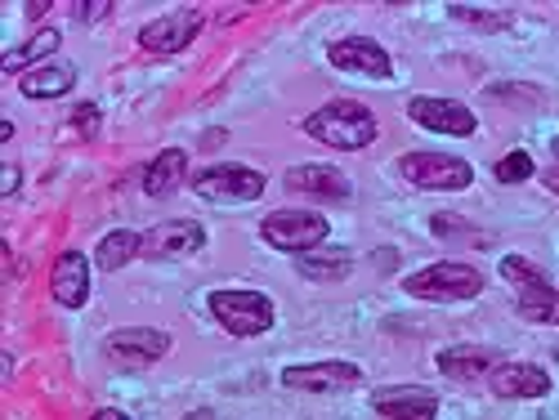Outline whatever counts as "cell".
Segmentation results:
<instances>
[{
	"instance_id": "8fae6325",
	"label": "cell",
	"mask_w": 559,
	"mask_h": 420,
	"mask_svg": "<svg viewBox=\"0 0 559 420\" xmlns=\"http://www.w3.org/2000/svg\"><path fill=\"white\" fill-rule=\"evenodd\" d=\"M328 63H332V68H341V72L377 76V81H390V76H394V59L385 55V45L367 40V36H345V40H332Z\"/></svg>"
},
{
	"instance_id": "484cf974",
	"label": "cell",
	"mask_w": 559,
	"mask_h": 420,
	"mask_svg": "<svg viewBox=\"0 0 559 420\" xmlns=\"http://www.w3.org/2000/svg\"><path fill=\"white\" fill-rule=\"evenodd\" d=\"M72 130H76L81 139H95V134H99V108H95V104H76V108H72Z\"/></svg>"
},
{
	"instance_id": "5b68a950",
	"label": "cell",
	"mask_w": 559,
	"mask_h": 420,
	"mask_svg": "<svg viewBox=\"0 0 559 420\" xmlns=\"http://www.w3.org/2000/svg\"><path fill=\"white\" fill-rule=\"evenodd\" d=\"M399 175L416 189H430V193H461L475 183L471 161L448 157V153H403L399 157Z\"/></svg>"
},
{
	"instance_id": "277c9868",
	"label": "cell",
	"mask_w": 559,
	"mask_h": 420,
	"mask_svg": "<svg viewBox=\"0 0 559 420\" xmlns=\"http://www.w3.org/2000/svg\"><path fill=\"white\" fill-rule=\"evenodd\" d=\"M206 309L215 313V322L228 336H264L277 317V309L264 291H211Z\"/></svg>"
},
{
	"instance_id": "d4e9b609",
	"label": "cell",
	"mask_w": 559,
	"mask_h": 420,
	"mask_svg": "<svg viewBox=\"0 0 559 420\" xmlns=\"http://www.w3.org/2000/svg\"><path fill=\"white\" fill-rule=\"evenodd\" d=\"M533 157L528 153H506L497 166H492V175H497V183H524V179H533Z\"/></svg>"
},
{
	"instance_id": "ac0fdd59",
	"label": "cell",
	"mask_w": 559,
	"mask_h": 420,
	"mask_svg": "<svg viewBox=\"0 0 559 420\" xmlns=\"http://www.w3.org/2000/svg\"><path fill=\"white\" fill-rule=\"evenodd\" d=\"M287 189L292 193H309V197H328V202H345L349 197V179L336 166H296L287 170Z\"/></svg>"
},
{
	"instance_id": "cb8c5ba5",
	"label": "cell",
	"mask_w": 559,
	"mask_h": 420,
	"mask_svg": "<svg viewBox=\"0 0 559 420\" xmlns=\"http://www.w3.org/2000/svg\"><path fill=\"white\" fill-rule=\"evenodd\" d=\"M448 14L456 23H475L479 32H506L510 27V10H484V5H448Z\"/></svg>"
},
{
	"instance_id": "5bb4252c",
	"label": "cell",
	"mask_w": 559,
	"mask_h": 420,
	"mask_svg": "<svg viewBox=\"0 0 559 420\" xmlns=\"http://www.w3.org/2000/svg\"><path fill=\"white\" fill-rule=\"evenodd\" d=\"M206 247V228L198 219H166L144 232V255L148 260H175V255H193Z\"/></svg>"
},
{
	"instance_id": "7a4b0ae2",
	"label": "cell",
	"mask_w": 559,
	"mask_h": 420,
	"mask_svg": "<svg viewBox=\"0 0 559 420\" xmlns=\"http://www.w3.org/2000/svg\"><path fill=\"white\" fill-rule=\"evenodd\" d=\"M403 291L416 300H439V304L475 300L484 291V273L471 264H456V260H439V264H426L412 277H403Z\"/></svg>"
},
{
	"instance_id": "d6a6232c",
	"label": "cell",
	"mask_w": 559,
	"mask_h": 420,
	"mask_svg": "<svg viewBox=\"0 0 559 420\" xmlns=\"http://www.w3.org/2000/svg\"><path fill=\"white\" fill-rule=\"evenodd\" d=\"M555 358H559V349H555Z\"/></svg>"
},
{
	"instance_id": "3957f363",
	"label": "cell",
	"mask_w": 559,
	"mask_h": 420,
	"mask_svg": "<svg viewBox=\"0 0 559 420\" xmlns=\"http://www.w3.org/2000/svg\"><path fill=\"white\" fill-rule=\"evenodd\" d=\"M328 232H332V224L318 211H273L260 224V238L273 251H287V255H305V251L328 247Z\"/></svg>"
},
{
	"instance_id": "7c38bea8",
	"label": "cell",
	"mask_w": 559,
	"mask_h": 420,
	"mask_svg": "<svg viewBox=\"0 0 559 420\" xmlns=\"http://www.w3.org/2000/svg\"><path fill=\"white\" fill-rule=\"evenodd\" d=\"M283 385L287 389H305V394H328V389H349L362 385V367L358 362H305V367H287L283 371Z\"/></svg>"
},
{
	"instance_id": "ba28073f",
	"label": "cell",
	"mask_w": 559,
	"mask_h": 420,
	"mask_svg": "<svg viewBox=\"0 0 559 420\" xmlns=\"http://www.w3.org/2000/svg\"><path fill=\"white\" fill-rule=\"evenodd\" d=\"M206 27L202 10H175L148 27H139V50H148V55H179V50H189V45L198 40V32Z\"/></svg>"
},
{
	"instance_id": "9a60e30c",
	"label": "cell",
	"mask_w": 559,
	"mask_h": 420,
	"mask_svg": "<svg viewBox=\"0 0 559 420\" xmlns=\"http://www.w3.org/2000/svg\"><path fill=\"white\" fill-rule=\"evenodd\" d=\"M435 362H439V371L448 381H484V376H492L506 358L497 349H488V345H452Z\"/></svg>"
},
{
	"instance_id": "9c48e42d",
	"label": "cell",
	"mask_w": 559,
	"mask_h": 420,
	"mask_svg": "<svg viewBox=\"0 0 559 420\" xmlns=\"http://www.w3.org/2000/svg\"><path fill=\"white\" fill-rule=\"evenodd\" d=\"M104 353L117 367H153L170 353V336L153 332V326H126V332H112L104 340Z\"/></svg>"
},
{
	"instance_id": "83f0119b",
	"label": "cell",
	"mask_w": 559,
	"mask_h": 420,
	"mask_svg": "<svg viewBox=\"0 0 559 420\" xmlns=\"http://www.w3.org/2000/svg\"><path fill=\"white\" fill-rule=\"evenodd\" d=\"M45 14H50V0H32V5H27V19H32V23L45 19Z\"/></svg>"
},
{
	"instance_id": "52a82bcc",
	"label": "cell",
	"mask_w": 559,
	"mask_h": 420,
	"mask_svg": "<svg viewBox=\"0 0 559 420\" xmlns=\"http://www.w3.org/2000/svg\"><path fill=\"white\" fill-rule=\"evenodd\" d=\"M193 193L206 202H255L264 193V175L242 166V161H224V166H206L193 175Z\"/></svg>"
},
{
	"instance_id": "f546056e",
	"label": "cell",
	"mask_w": 559,
	"mask_h": 420,
	"mask_svg": "<svg viewBox=\"0 0 559 420\" xmlns=\"http://www.w3.org/2000/svg\"><path fill=\"white\" fill-rule=\"evenodd\" d=\"M542 183H546V189L559 197V170H546V175H542Z\"/></svg>"
},
{
	"instance_id": "e0dca14e",
	"label": "cell",
	"mask_w": 559,
	"mask_h": 420,
	"mask_svg": "<svg viewBox=\"0 0 559 420\" xmlns=\"http://www.w3.org/2000/svg\"><path fill=\"white\" fill-rule=\"evenodd\" d=\"M497 398H546L550 394V376L533 362H501L488 376Z\"/></svg>"
},
{
	"instance_id": "ffe728a7",
	"label": "cell",
	"mask_w": 559,
	"mask_h": 420,
	"mask_svg": "<svg viewBox=\"0 0 559 420\" xmlns=\"http://www.w3.org/2000/svg\"><path fill=\"white\" fill-rule=\"evenodd\" d=\"M296 268H300V277H313V283H341V277L354 273V251H345V247H318V251L296 255Z\"/></svg>"
},
{
	"instance_id": "4fadbf2b",
	"label": "cell",
	"mask_w": 559,
	"mask_h": 420,
	"mask_svg": "<svg viewBox=\"0 0 559 420\" xmlns=\"http://www.w3.org/2000/svg\"><path fill=\"white\" fill-rule=\"evenodd\" d=\"M381 420H435L439 416V394L426 385H394V389H377L371 394Z\"/></svg>"
},
{
	"instance_id": "8992f818",
	"label": "cell",
	"mask_w": 559,
	"mask_h": 420,
	"mask_svg": "<svg viewBox=\"0 0 559 420\" xmlns=\"http://www.w3.org/2000/svg\"><path fill=\"white\" fill-rule=\"evenodd\" d=\"M501 277L520 287V313L528 322H542V326H559V291L546 283V273L524 260V255H506L501 260Z\"/></svg>"
},
{
	"instance_id": "4316f807",
	"label": "cell",
	"mask_w": 559,
	"mask_h": 420,
	"mask_svg": "<svg viewBox=\"0 0 559 420\" xmlns=\"http://www.w3.org/2000/svg\"><path fill=\"white\" fill-rule=\"evenodd\" d=\"M72 14H76L81 23H104V19L112 14V5H108V0H95V5H72Z\"/></svg>"
},
{
	"instance_id": "6da1fadb",
	"label": "cell",
	"mask_w": 559,
	"mask_h": 420,
	"mask_svg": "<svg viewBox=\"0 0 559 420\" xmlns=\"http://www.w3.org/2000/svg\"><path fill=\"white\" fill-rule=\"evenodd\" d=\"M300 130L309 139H318V144H328V148L358 153V148H367L371 139H377V117H371V108H362L354 99H332V104H322L318 112H309L300 121Z\"/></svg>"
},
{
	"instance_id": "7402d4cb",
	"label": "cell",
	"mask_w": 559,
	"mask_h": 420,
	"mask_svg": "<svg viewBox=\"0 0 559 420\" xmlns=\"http://www.w3.org/2000/svg\"><path fill=\"white\" fill-rule=\"evenodd\" d=\"M183 170H189V153H183V148L157 153L153 166L144 170V193L148 197H166L170 189H179V183H183Z\"/></svg>"
},
{
	"instance_id": "603a6c76",
	"label": "cell",
	"mask_w": 559,
	"mask_h": 420,
	"mask_svg": "<svg viewBox=\"0 0 559 420\" xmlns=\"http://www.w3.org/2000/svg\"><path fill=\"white\" fill-rule=\"evenodd\" d=\"M134 255H144V232H130V228L108 232V238L99 242V251H95V260H99V268H104V273L126 268Z\"/></svg>"
},
{
	"instance_id": "d6986e66",
	"label": "cell",
	"mask_w": 559,
	"mask_h": 420,
	"mask_svg": "<svg viewBox=\"0 0 559 420\" xmlns=\"http://www.w3.org/2000/svg\"><path fill=\"white\" fill-rule=\"evenodd\" d=\"M59 45H63V32L45 27V32L27 36L23 45H14V50H5V59H0V72H5V76H27V68H45L40 59H50Z\"/></svg>"
},
{
	"instance_id": "30bf717a",
	"label": "cell",
	"mask_w": 559,
	"mask_h": 420,
	"mask_svg": "<svg viewBox=\"0 0 559 420\" xmlns=\"http://www.w3.org/2000/svg\"><path fill=\"white\" fill-rule=\"evenodd\" d=\"M407 117H412L416 125H426V130H435V134H452V139H471V134L479 130L475 112L465 108V104H456V99L416 95V99L407 104Z\"/></svg>"
},
{
	"instance_id": "4dcf8cb0",
	"label": "cell",
	"mask_w": 559,
	"mask_h": 420,
	"mask_svg": "<svg viewBox=\"0 0 559 420\" xmlns=\"http://www.w3.org/2000/svg\"><path fill=\"white\" fill-rule=\"evenodd\" d=\"M90 420H130V416H126V411H112V407H108V411H95Z\"/></svg>"
},
{
	"instance_id": "2e32d148",
	"label": "cell",
	"mask_w": 559,
	"mask_h": 420,
	"mask_svg": "<svg viewBox=\"0 0 559 420\" xmlns=\"http://www.w3.org/2000/svg\"><path fill=\"white\" fill-rule=\"evenodd\" d=\"M50 296L63 309H81L90 300V260L81 251H63L50 268Z\"/></svg>"
},
{
	"instance_id": "44dd1931",
	"label": "cell",
	"mask_w": 559,
	"mask_h": 420,
	"mask_svg": "<svg viewBox=\"0 0 559 420\" xmlns=\"http://www.w3.org/2000/svg\"><path fill=\"white\" fill-rule=\"evenodd\" d=\"M72 85H76V68H68V63H45V68L19 76L23 99H63Z\"/></svg>"
},
{
	"instance_id": "1f68e13d",
	"label": "cell",
	"mask_w": 559,
	"mask_h": 420,
	"mask_svg": "<svg viewBox=\"0 0 559 420\" xmlns=\"http://www.w3.org/2000/svg\"><path fill=\"white\" fill-rule=\"evenodd\" d=\"M550 153H555V157H559V134H555V144H550Z\"/></svg>"
},
{
	"instance_id": "f1b7e54d",
	"label": "cell",
	"mask_w": 559,
	"mask_h": 420,
	"mask_svg": "<svg viewBox=\"0 0 559 420\" xmlns=\"http://www.w3.org/2000/svg\"><path fill=\"white\" fill-rule=\"evenodd\" d=\"M19 193V166H5V197Z\"/></svg>"
}]
</instances>
